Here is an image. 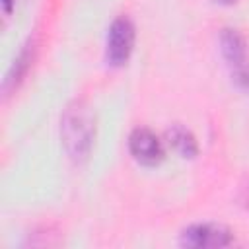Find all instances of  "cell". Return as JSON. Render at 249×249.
<instances>
[{
  "mask_svg": "<svg viewBox=\"0 0 249 249\" xmlns=\"http://www.w3.org/2000/svg\"><path fill=\"white\" fill-rule=\"evenodd\" d=\"M165 136H167V142L171 144V148H173L179 156H183V158H193V156H196V152H198L196 138H195V134H193L187 126L175 123V124H171V126L165 130Z\"/></svg>",
  "mask_w": 249,
  "mask_h": 249,
  "instance_id": "8992f818",
  "label": "cell"
},
{
  "mask_svg": "<svg viewBox=\"0 0 249 249\" xmlns=\"http://www.w3.org/2000/svg\"><path fill=\"white\" fill-rule=\"evenodd\" d=\"M128 150L136 161L144 165H156L163 160L161 140L146 126H138L128 136Z\"/></svg>",
  "mask_w": 249,
  "mask_h": 249,
  "instance_id": "277c9868",
  "label": "cell"
},
{
  "mask_svg": "<svg viewBox=\"0 0 249 249\" xmlns=\"http://www.w3.org/2000/svg\"><path fill=\"white\" fill-rule=\"evenodd\" d=\"M2 2H4V10H6V12H10V10H12L14 0H2Z\"/></svg>",
  "mask_w": 249,
  "mask_h": 249,
  "instance_id": "9c48e42d",
  "label": "cell"
},
{
  "mask_svg": "<svg viewBox=\"0 0 249 249\" xmlns=\"http://www.w3.org/2000/svg\"><path fill=\"white\" fill-rule=\"evenodd\" d=\"M245 191H247V196H245V200H247V206H249V187H245Z\"/></svg>",
  "mask_w": 249,
  "mask_h": 249,
  "instance_id": "8fae6325",
  "label": "cell"
},
{
  "mask_svg": "<svg viewBox=\"0 0 249 249\" xmlns=\"http://www.w3.org/2000/svg\"><path fill=\"white\" fill-rule=\"evenodd\" d=\"M33 53H35V43L33 41L25 43L23 49L19 51V54L14 58V64L10 66V70H8L6 78H4V91H8L10 88H14L23 78V74L27 72V68H29L31 60H33Z\"/></svg>",
  "mask_w": 249,
  "mask_h": 249,
  "instance_id": "52a82bcc",
  "label": "cell"
},
{
  "mask_svg": "<svg viewBox=\"0 0 249 249\" xmlns=\"http://www.w3.org/2000/svg\"><path fill=\"white\" fill-rule=\"evenodd\" d=\"M231 239L233 237L228 228L212 222H200L185 228L179 241L183 247L189 249H218V247H228Z\"/></svg>",
  "mask_w": 249,
  "mask_h": 249,
  "instance_id": "7a4b0ae2",
  "label": "cell"
},
{
  "mask_svg": "<svg viewBox=\"0 0 249 249\" xmlns=\"http://www.w3.org/2000/svg\"><path fill=\"white\" fill-rule=\"evenodd\" d=\"M231 76H233V80H235L237 86H241L243 89H249V64H245V66L233 70Z\"/></svg>",
  "mask_w": 249,
  "mask_h": 249,
  "instance_id": "ba28073f",
  "label": "cell"
},
{
  "mask_svg": "<svg viewBox=\"0 0 249 249\" xmlns=\"http://www.w3.org/2000/svg\"><path fill=\"white\" fill-rule=\"evenodd\" d=\"M220 51H222L224 60L230 64L231 72L249 64L247 62V43H245L243 35L237 29H231V27L222 29V33H220Z\"/></svg>",
  "mask_w": 249,
  "mask_h": 249,
  "instance_id": "5b68a950",
  "label": "cell"
},
{
  "mask_svg": "<svg viewBox=\"0 0 249 249\" xmlns=\"http://www.w3.org/2000/svg\"><path fill=\"white\" fill-rule=\"evenodd\" d=\"M60 138L74 161H84L89 156L95 138V117L86 101L76 99L66 105L60 119Z\"/></svg>",
  "mask_w": 249,
  "mask_h": 249,
  "instance_id": "6da1fadb",
  "label": "cell"
},
{
  "mask_svg": "<svg viewBox=\"0 0 249 249\" xmlns=\"http://www.w3.org/2000/svg\"><path fill=\"white\" fill-rule=\"evenodd\" d=\"M218 2H222V4H233V2H237V0H218Z\"/></svg>",
  "mask_w": 249,
  "mask_h": 249,
  "instance_id": "30bf717a",
  "label": "cell"
},
{
  "mask_svg": "<svg viewBox=\"0 0 249 249\" xmlns=\"http://www.w3.org/2000/svg\"><path fill=\"white\" fill-rule=\"evenodd\" d=\"M134 37L136 29L130 18L119 16L117 19H113L107 33V62L113 66L124 64L132 53Z\"/></svg>",
  "mask_w": 249,
  "mask_h": 249,
  "instance_id": "3957f363",
  "label": "cell"
}]
</instances>
